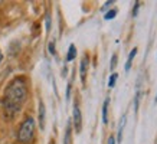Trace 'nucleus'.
I'll return each mask as SVG.
<instances>
[{
  "mask_svg": "<svg viewBox=\"0 0 157 144\" xmlns=\"http://www.w3.org/2000/svg\"><path fill=\"white\" fill-rule=\"evenodd\" d=\"M76 56V48L75 45H71L69 46V49H68V55H67V61L68 62H71V61H74Z\"/></svg>",
  "mask_w": 157,
  "mask_h": 144,
  "instance_id": "1a4fd4ad",
  "label": "nucleus"
},
{
  "mask_svg": "<svg viewBox=\"0 0 157 144\" xmlns=\"http://www.w3.org/2000/svg\"><path fill=\"white\" fill-rule=\"evenodd\" d=\"M2 59H3V55H2V52H0V62H2Z\"/></svg>",
  "mask_w": 157,
  "mask_h": 144,
  "instance_id": "aec40b11",
  "label": "nucleus"
},
{
  "mask_svg": "<svg viewBox=\"0 0 157 144\" xmlns=\"http://www.w3.org/2000/svg\"><path fill=\"white\" fill-rule=\"evenodd\" d=\"M115 14H117V10L113 9V10H108L107 13L104 14V19L105 20H111V19H114L115 17Z\"/></svg>",
  "mask_w": 157,
  "mask_h": 144,
  "instance_id": "9d476101",
  "label": "nucleus"
},
{
  "mask_svg": "<svg viewBox=\"0 0 157 144\" xmlns=\"http://www.w3.org/2000/svg\"><path fill=\"white\" fill-rule=\"evenodd\" d=\"M49 52L52 53V55H55V42H49Z\"/></svg>",
  "mask_w": 157,
  "mask_h": 144,
  "instance_id": "dca6fc26",
  "label": "nucleus"
},
{
  "mask_svg": "<svg viewBox=\"0 0 157 144\" xmlns=\"http://www.w3.org/2000/svg\"><path fill=\"white\" fill-rule=\"evenodd\" d=\"M69 140H71V125H68V128H67V134H65V144H69Z\"/></svg>",
  "mask_w": 157,
  "mask_h": 144,
  "instance_id": "ddd939ff",
  "label": "nucleus"
},
{
  "mask_svg": "<svg viewBox=\"0 0 157 144\" xmlns=\"http://www.w3.org/2000/svg\"><path fill=\"white\" fill-rule=\"evenodd\" d=\"M136 55H137V48H133V51H131V52H130V55H128L127 62H125V71H127V72L131 69V63H133V59L136 58Z\"/></svg>",
  "mask_w": 157,
  "mask_h": 144,
  "instance_id": "6e6552de",
  "label": "nucleus"
},
{
  "mask_svg": "<svg viewBox=\"0 0 157 144\" xmlns=\"http://www.w3.org/2000/svg\"><path fill=\"white\" fill-rule=\"evenodd\" d=\"M88 63H90V61H88V56H84L81 61V66H79V75H81V81L82 84H85V78H86V71H88Z\"/></svg>",
  "mask_w": 157,
  "mask_h": 144,
  "instance_id": "20e7f679",
  "label": "nucleus"
},
{
  "mask_svg": "<svg viewBox=\"0 0 157 144\" xmlns=\"http://www.w3.org/2000/svg\"><path fill=\"white\" fill-rule=\"evenodd\" d=\"M33 135H35V120L32 117H28L20 125L19 133H17V138L22 143H29L30 140L33 138Z\"/></svg>",
  "mask_w": 157,
  "mask_h": 144,
  "instance_id": "f03ea898",
  "label": "nucleus"
},
{
  "mask_svg": "<svg viewBox=\"0 0 157 144\" xmlns=\"http://www.w3.org/2000/svg\"><path fill=\"white\" fill-rule=\"evenodd\" d=\"M51 29V19H49V16L46 17V30H49Z\"/></svg>",
  "mask_w": 157,
  "mask_h": 144,
  "instance_id": "a211bd4d",
  "label": "nucleus"
},
{
  "mask_svg": "<svg viewBox=\"0 0 157 144\" xmlns=\"http://www.w3.org/2000/svg\"><path fill=\"white\" fill-rule=\"evenodd\" d=\"M28 95V88L22 78H16L9 84V86L5 91V98H3V105L7 115H14L20 110L22 104L26 100Z\"/></svg>",
  "mask_w": 157,
  "mask_h": 144,
  "instance_id": "f257e3e1",
  "label": "nucleus"
},
{
  "mask_svg": "<svg viewBox=\"0 0 157 144\" xmlns=\"http://www.w3.org/2000/svg\"><path fill=\"white\" fill-rule=\"evenodd\" d=\"M108 144H115V138L113 137V135H111V137L108 138Z\"/></svg>",
  "mask_w": 157,
  "mask_h": 144,
  "instance_id": "6ab92c4d",
  "label": "nucleus"
},
{
  "mask_svg": "<svg viewBox=\"0 0 157 144\" xmlns=\"http://www.w3.org/2000/svg\"><path fill=\"white\" fill-rule=\"evenodd\" d=\"M117 78H118V75H117V74H111V77H109V79H108V86H109V88H113V86L115 85Z\"/></svg>",
  "mask_w": 157,
  "mask_h": 144,
  "instance_id": "9b49d317",
  "label": "nucleus"
},
{
  "mask_svg": "<svg viewBox=\"0 0 157 144\" xmlns=\"http://www.w3.org/2000/svg\"><path fill=\"white\" fill-rule=\"evenodd\" d=\"M115 65H117V55H113V58H111V71H114V68H115Z\"/></svg>",
  "mask_w": 157,
  "mask_h": 144,
  "instance_id": "4468645a",
  "label": "nucleus"
},
{
  "mask_svg": "<svg viewBox=\"0 0 157 144\" xmlns=\"http://www.w3.org/2000/svg\"><path fill=\"white\" fill-rule=\"evenodd\" d=\"M45 115H46V112H45V105H43L42 101H39V125H40V130L45 128Z\"/></svg>",
  "mask_w": 157,
  "mask_h": 144,
  "instance_id": "39448f33",
  "label": "nucleus"
},
{
  "mask_svg": "<svg viewBox=\"0 0 157 144\" xmlns=\"http://www.w3.org/2000/svg\"><path fill=\"white\" fill-rule=\"evenodd\" d=\"M140 97H141V94H140V92H137V94H136V98H134V110H136V111L138 110V102H140Z\"/></svg>",
  "mask_w": 157,
  "mask_h": 144,
  "instance_id": "f8f14e48",
  "label": "nucleus"
},
{
  "mask_svg": "<svg viewBox=\"0 0 157 144\" xmlns=\"http://www.w3.org/2000/svg\"><path fill=\"white\" fill-rule=\"evenodd\" d=\"M108 105H109V98H105L104 105H102V123L104 124L108 123Z\"/></svg>",
  "mask_w": 157,
  "mask_h": 144,
  "instance_id": "0eeeda50",
  "label": "nucleus"
},
{
  "mask_svg": "<svg viewBox=\"0 0 157 144\" xmlns=\"http://www.w3.org/2000/svg\"><path fill=\"white\" fill-rule=\"evenodd\" d=\"M114 3V0H109V2H105V5H104V7H102V10H105L107 7H109V6Z\"/></svg>",
  "mask_w": 157,
  "mask_h": 144,
  "instance_id": "f3484780",
  "label": "nucleus"
},
{
  "mask_svg": "<svg viewBox=\"0 0 157 144\" xmlns=\"http://www.w3.org/2000/svg\"><path fill=\"white\" fill-rule=\"evenodd\" d=\"M74 127H75L76 133H81V130H82V115H81V111H79L78 105L74 107Z\"/></svg>",
  "mask_w": 157,
  "mask_h": 144,
  "instance_id": "7ed1b4c3",
  "label": "nucleus"
},
{
  "mask_svg": "<svg viewBox=\"0 0 157 144\" xmlns=\"http://www.w3.org/2000/svg\"><path fill=\"white\" fill-rule=\"evenodd\" d=\"M138 7H140V2H136V3H134V10H133V16H134V17H136V16H137Z\"/></svg>",
  "mask_w": 157,
  "mask_h": 144,
  "instance_id": "2eb2a0df",
  "label": "nucleus"
},
{
  "mask_svg": "<svg viewBox=\"0 0 157 144\" xmlns=\"http://www.w3.org/2000/svg\"><path fill=\"white\" fill-rule=\"evenodd\" d=\"M125 121H127V118H125V115H123L118 125V135H117V141H115L117 144H121V141H123V131H124V127H125Z\"/></svg>",
  "mask_w": 157,
  "mask_h": 144,
  "instance_id": "423d86ee",
  "label": "nucleus"
}]
</instances>
